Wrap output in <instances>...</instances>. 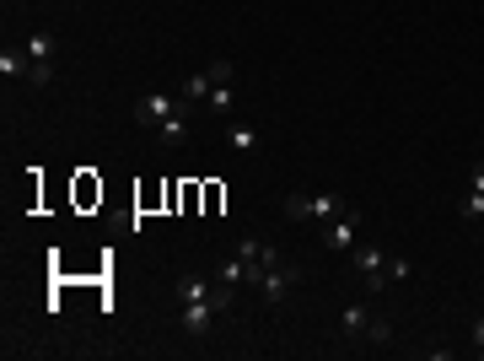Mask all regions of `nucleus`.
Wrapping results in <instances>:
<instances>
[{
    "label": "nucleus",
    "instance_id": "nucleus-1",
    "mask_svg": "<svg viewBox=\"0 0 484 361\" xmlns=\"http://www.w3.org/2000/svg\"><path fill=\"white\" fill-rule=\"evenodd\" d=\"M178 302H184V329L189 335H210V324L226 313V302H232V286L221 280V275H210V280H199V275H184L178 280Z\"/></svg>",
    "mask_w": 484,
    "mask_h": 361
},
{
    "label": "nucleus",
    "instance_id": "nucleus-9",
    "mask_svg": "<svg viewBox=\"0 0 484 361\" xmlns=\"http://www.w3.org/2000/svg\"><path fill=\"white\" fill-rule=\"evenodd\" d=\"M215 275H221L226 286H248V264H242V253H232V259H226V264H221Z\"/></svg>",
    "mask_w": 484,
    "mask_h": 361
},
{
    "label": "nucleus",
    "instance_id": "nucleus-14",
    "mask_svg": "<svg viewBox=\"0 0 484 361\" xmlns=\"http://www.w3.org/2000/svg\"><path fill=\"white\" fill-rule=\"evenodd\" d=\"M204 103H210V109H215V114H226V109H232V87H215V92H210V98H204Z\"/></svg>",
    "mask_w": 484,
    "mask_h": 361
},
{
    "label": "nucleus",
    "instance_id": "nucleus-4",
    "mask_svg": "<svg viewBox=\"0 0 484 361\" xmlns=\"http://www.w3.org/2000/svg\"><path fill=\"white\" fill-rule=\"evenodd\" d=\"M296 280H301V270H296L290 259H280V253L270 248V259L259 264V280H253V286H259V291H264L270 302H280V297H286V291L296 286Z\"/></svg>",
    "mask_w": 484,
    "mask_h": 361
},
{
    "label": "nucleus",
    "instance_id": "nucleus-12",
    "mask_svg": "<svg viewBox=\"0 0 484 361\" xmlns=\"http://www.w3.org/2000/svg\"><path fill=\"white\" fill-rule=\"evenodd\" d=\"M0 76H27V49H5L0 54Z\"/></svg>",
    "mask_w": 484,
    "mask_h": 361
},
{
    "label": "nucleus",
    "instance_id": "nucleus-10",
    "mask_svg": "<svg viewBox=\"0 0 484 361\" xmlns=\"http://www.w3.org/2000/svg\"><path fill=\"white\" fill-rule=\"evenodd\" d=\"M366 329H372V313H366L361 302H356V308H345V335H356V340H361Z\"/></svg>",
    "mask_w": 484,
    "mask_h": 361
},
{
    "label": "nucleus",
    "instance_id": "nucleus-16",
    "mask_svg": "<svg viewBox=\"0 0 484 361\" xmlns=\"http://www.w3.org/2000/svg\"><path fill=\"white\" fill-rule=\"evenodd\" d=\"M366 340H372V346H387V340H393V329H387L383 318H372V329H366Z\"/></svg>",
    "mask_w": 484,
    "mask_h": 361
},
{
    "label": "nucleus",
    "instance_id": "nucleus-15",
    "mask_svg": "<svg viewBox=\"0 0 484 361\" xmlns=\"http://www.w3.org/2000/svg\"><path fill=\"white\" fill-rule=\"evenodd\" d=\"M232 146H237V151H253V129H248V124H232Z\"/></svg>",
    "mask_w": 484,
    "mask_h": 361
},
{
    "label": "nucleus",
    "instance_id": "nucleus-5",
    "mask_svg": "<svg viewBox=\"0 0 484 361\" xmlns=\"http://www.w3.org/2000/svg\"><path fill=\"white\" fill-rule=\"evenodd\" d=\"M350 253H356V270H361L366 291H387L393 286V259H387L383 248H350Z\"/></svg>",
    "mask_w": 484,
    "mask_h": 361
},
{
    "label": "nucleus",
    "instance_id": "nucleus-11",
    "mask_svg": "<svg viewBox=\"0 0 484 361\" xmlns=\"http://www.w3.org/2000/svg\"><path fill=\"white\" fill-rule=\"evenodd\" d=\"M210 92H215V87H210V76H204V71H199V76H189V81H184V103H204Z\"/></svg>",
    "mask_w": 484,
    "mask_h": 361
},
{
    "label": "nucleus",
    "instance_id": "nucleus-2",
    "mask_svg": "<svg viewBox=\"0 0 484 361\" xmlns=\"http://www.w3.org/2000/svg\"><path fill=\"white\" fill-rule=\"evenodd\" d=\"M345 211H350L345 195H290L286 200L290 222H334V216H345Z\"/></svg>",
    "mask_w": 484,
    "mask_h": 361
},
{
    "label": "nucleus",
    "instance_id": "nucleus-8",
    "mask_svg": "<svg viewBox=\"0 0 484 361\" xmlns=\"http://www.w3.org/2000/svg\"><path fill=\"white\" fill-rule=\"evenodd\" d=\"M463 222H484V162L474 167V184H469V200H463Z\"/></svg>",
    "mask_w": 484,
    "mask_h": 361
},
{
    "label": "nucleus",
    "instance_id": "nucleus-13",
    "mask_svg": "<svg viewBox=\"0 0 484 361\" xmlns=\"http://www.w3.org/2000/svg\"><path fill=\"white\" fill-rule=\"evenodd\" d=\"M204 76H210V87H232V76H237V71H232V60H210V65H204Z\"/></svg>",
    "mask_w": 484,
    "mask_h": 361
},
{
    "label": "nucleus",
    "instance_id": "nucleus-17",
    "mask_svg": "<svg viewBox=\"0 0 484 361\" xmlns=\"http://www.w3.org/2000/svg\"><path fill=\"white\" fill-rule=\"evenodd\" d=\"M474 356H484V318L474 324Z\"/></svg>",
    "mask_w": 484,
    "mask_h": 361
},
{
    "label": "nucleus",
    "instance_id": "nucleus-7",
    "mask_svg": "<svg viewBox=\"0 0 484 361\" xmlns=\"http://www.w3.org/2000/svg\"><path fill=\"white\" fill-rule=\"evenodd\" d=\"M356 227H361V216H356V211H345V216L323 222V242H328V248H356Z\"/></svg>",
    "mask_w": 484,
    "mask_h": 361
},
{
    "label": "nucleus",
    "instance_id": "nucleus-6",
    "mask_svg": "<svg viewBox=\"0 0 484 361\" xmlns=\"http://www.w3.org/2000/svg\"><path fill=\"white\" fill-rule=\"evenodd\" d=\"M49 76H54V38L49 33H33L27 38V81L33 87H49Z\"/></svg>",
    "mask_w": 484,
    "mask_h": 361
},
{
    "label": "nucleus",
    "instance_id": "nucleus-3",
    "mask_svg": "<svg viewBox=\"0 0 484 361\" xmlns=\"http://www.w3.org/2000/svg\"><path fill=\"white\" fill-rule=\"evenodd\" d=\"M135 119H140V129H167L173 119H184V98H173V92H151V98H140L135 103Z\"/></svg>",
    "mask_w": 484,
    "mask_h": 361
}]
</instances>
